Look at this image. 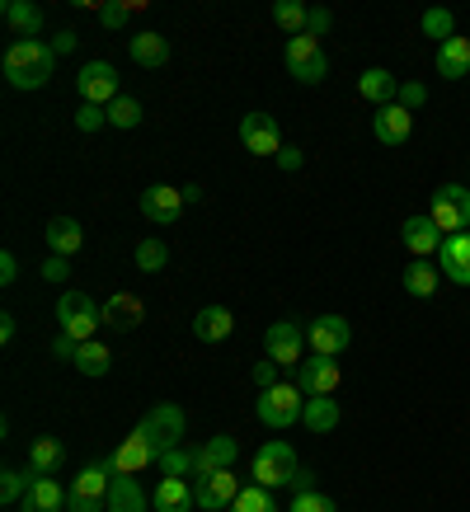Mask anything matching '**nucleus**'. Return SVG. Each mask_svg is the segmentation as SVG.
Wrapping results in <instances>:
<instances>
[{
    "mask_svg": "<svg viewBox=\"0 0 470 512\" xmlns=\"http://www.w3.org/2000/svg\"><path fill=\"white\" fill-rule=\"evenodd\" d=\"M52 66H57V52H52V43H38V38H29V43H15L10 52H5L0 71H5V80H10L15 90H43L47 80H52Z\"/></svg>",
    "mask_w": 470,
    "mask_h": 512,
    "instance_id": "obj_1",
    "label": "nucleus"
},
{
    "mask_svg": "<svg viewBox=\"0 0 470 512\" xmlns=\"http://www.w3.org/2000/svg\"><path fill=\"white\" fill-rule=\"evenodd\" d=\"M184 428H188V419H184V409H179V404H156V409L137 423V437L146 442V451L156 456V466H160V456L184 442Z\"/></svg>",
    "mask_w": 470,
    "mask_h": 512,
    "instance_id": "obj_2",
    "label": "nucleus"
},
{
    "mask_svg": "<svg viewBox=\"0 0 470 512\" xmlns=\"http://www.w3.org/2000/svg\"><path fill=\"white\" fill-rule=\"evenodd\" d=\"M57 320H62V329H66V334H71L76 343H90L94 329L104 325V306H99L90 292L71 287V292L57 296Z\"/></svg>",
    "mask_w": 470,
    "mask_h": 512,
    "instance_id": "obj_3",
    "label": "nucleus"
},
{
    "mask_svg": "<svg viewBox=\"0 0 470 512\" xmlns=\"http://www.w3.org/2000/svg\"><path fill=\"white\" fill-rule=\"evenodd\" d=\"M301 409H306V395L297 381H278L273 390H259V400H254V414L264 428H292L301 423Z\"/></svg>",
    "mask_w": 470,
    "mask_h": 512,
    "instance_id": "obj_4",
    "label": "nucleus"
},
{
    "mask_svg": "<svg viewBox=\"0 0 470 512\" xmlns=\"http://www.w3.org/2000/svg\"><path fill=\"white\" fill-rule=\"evenodd\" d=\"M428 217L438 221L442 235H466L470 231V184H442V188H433Z\"/></svg>",
    "mask_w": 470,
    "mask_h": 512,
    "instance_id": "obj_5",
    "label": "nucleus"
},
{
    "mask_svg": "<svg viewBox=\"0 0 470 512\" xmlns=\"http://www.w3.org/2000/svg\"><path fill=\"white\" fill-rule=\"evenodd\" d=\"M282 62L292 71V80L301 85H320L329 76V62H325V43L311 38V33H297V38H287V52H282Z\"/></svg>",
    "mask_w": 470,
    "mask_h": 512,
    "instance_id": "obj_6",
    "label": "nucleus"
},
{
    "mask_svg": "<svg viewBox=\"0 0 470 512\" xmlns=\"http://www.w3.org/2000/svg\"><path fill=\"white\" fill-rule=\"evenodd\" d=\"M297 470H301L297 451H292V442H282V437H273V442H264V447L254 451V484H264V489L292 484Z\"/></svg>",
    "mask_w": 470,
    "mask_h": 512,
    "instance_id": "obj_7",
    "label": "nucleus"
},
{
    "mask_svg": "<svg viewBox=\"0 0 470 512\" xmlns=\"http://www.w3.org/2000/svg\"><path fill=\"white\" fill-rule=\"evenodd\" d=\"M301 348H306V325L301 320H278L264 329V353L278 367H301Z\"/></svg>",
    "mask_w": 470,
    "mask_h": 512,
    "instance_id": "obj_8",
    "label": "nucleus"
},
{
    "mask_svg": "<svg viewBox=\"0 0 470 512\" xmlns=\"http://www.w3.org/2000/svg\"><path fill=\"white\" fill-rule=\"evenodd\" d=\"M240 146L250 156H278L282 151V132H278V118L264 109H254L240 118Z\"/></svg>",
    "mask_w": 470,
    "mask_h": 512,
    "instance_id": "obj_9",
    "label": "nucleus"
},
{
    "mask_svg": "<svg viewBox=\"0 0 470 512\" xmlns=\"http://www.w3.org/2000/svg\"><path fill=\"white\" fill-rule=\"evenodd\" d=\"M76 90L85 104H99V109H109L113 99H118V66L109 62H85L76 76Z\"/></svg>",
    "mask_w": 470,
    "mask_h": 512,
    "instance_id": "obj_10",
    "label": "nucleus"
},
{
    "mask_svg": "<svg viewBox=\"0 0 470 512\" xmlns=\"http://www.w3.org/2000/svg\"><path fill=\"white\" fill-rule=\"evenodd\" d=\"M306 343H311L320 357H339L348 353V343H353V325H348L344 315H320L306 325Z\"/></svg>",
    "mask_w": 470,
    "mask_h": 512,
    "instance_id": "obj_11",
    "label": "nucleus"
},
{
    "mask_svg": "<svg viewBox=\"0 0 470 512\" xmlns=\"http://www.w3.org/2000/svg\"><path fill=\"white\" fill-rule=\"evenodd\" d=\"M339 381H344V372H339V362L334 357H306L297 367V386H301V395L306 400H315V395H334L339 390Z\"/></svg>",
    "mask_w": 470,
    "mask_h": 512,
    "instance_id": "obj_12",
    "label": "nucleus"
},
{
    "mask_svg": "<svg viewBox=\"0 0 470 512\" xmlns=\"http://www.w3.org/2000/svg\"><path fill=\"white\" fill-rule=\"evenodd\" d=\"M235 456H240V442L226 433L207 437L203 447H193V480H203V475H217V470H231Z\"/></svg>",
    "mask_w": 470,
    "mask_h": 512,
    "instance_id": "obj_13",
    "label": "nucleus"
},
{
    "mask_svg": "<svg viewBox=\"0 0 470 512\" xmlns=\"http://www.w3.org/2000/svg\"><path fill=\"white\" fill-rule=\"evenodd\" d=\"M193 494H198V512H231V503L240 498V480L231 470H217L193 484Z\"/></svg>",
    "mask_w": 470,
    "mask_h": 512,
    "instance_id": "obj_14",
    "label": "nucleus"
},
{
    "mask_svg": "<svg viewBox=\"0 0 470 512\" xmlns=\"http://www.w3.org/2000/svg\"><path fill=\"white\" fill-rule=\"evenodd\" d=\"M184 188L174 184H146V193H141V217H151L156 226H170V221H179V212H184Z\"/></svg>",
    "mask_w": 470,
    "mask_h": 512,
    "instance_id": "obj_15",
    "label": "nucleus"
},
{
    "mask_svg": "<svg viewBox=\"0 0 470 512\" xmlns=\"http://www.w3.org/2000/svg\"><path fill=\"white\" fill-rule=\"evenodd\" d=\"M400 240H405V249L414 254V259H433L447 235L438 231V221L428 217V212H419V217H405V226H400Z\"/></svg>",
    "mask_w": 470,
    "mask_h": 512,
    "instance_id": "obj_16",
    "label": "nucleus"
},
{
    "mask_svg": "<svg viewBox=\"0 0 470 512\" xmlns=\"http://www.w3.org/2000/svg\"><path fill=\"white\" fill-rule=\"evenodd\" d=\"M372 132H376L381 146H405L409 132H414V113L400 109V104H386V109H376Z\"/></svg>",
    "mask_w": 470,
    "mask_h": 512,
    "instance_id": "obj_17",
    "label": "nucleus"
},
{
    "mask_svg": "<svg viewBox=\"0 0 470 512\" xmlns=\"http://www.w3.org/2000/svg\"><path fill=\"white\" fill-rule=\"evenodd\" d=\"M438 254H442V278L456 282V287H470V231L447 235Z\"/></svg>",
    "mask_w": 470,
    "mask_h": 512,
    "instance_id": "obj_18",
    "label": "nucleus"
},
{
    "mask_svg": "<svg viewBox=\"0 0 470 512\" xmlns=\"http://www.w3.org/2000/svg\"><path fill=\"white\" fill-rule=\"evenodd\" d=\"M151 508L156 512H193L198 508V494H193V484L188 480H170V475H160L156 494H151Z\"/></svg>",
    "mask_w": 470,
    "mask_h": 512,
    "instance_id": "obj_19",
    "label": "nucleus"
},
{
    "mask_svg": "<svg viewBox=\"0 0 470 512\" xmlns=\"http://www.w3.org/2000/svg\"><path fill=\"white\" fill-rule=\"evenodd\" d=\"M358 94L367 99V104H376V109H386V104L400 99V80H395L386 66H372V71H362L358 76Z\"/></svg>",
    "mask_w": 470,
    "mask_h": 512,
    "instance_id": "obj_20",
    "label": "nucleus"
},
{
    "mask_svg": "<svg viewBox=\"0 0 470 512\" xmlns=\"http://www.w3.org/2000/svg\"><path fill=\"white\" fill-rule=\"evenodd\" d=\"M141 296H132V292H113L109 301H104V325L109 329H118V334H132V329L141 325Z\"/></svg>",
    "mask_w": 470,
    "mask_h": 512,
    "instance_id": "obj_21",
    "label": "nucleus"
},
{
    "mask_svg": "<svg viewBox=\"0 0 470 512\" xmlns=\"http://www.w3.org/2000/svg\"><path fill=\"white\" fill-rule=\"evenodd\" d=\"M433 66H438V76H442V80H461V76H470V38H466V33L447 38V43L438 47Z\"/></svg>",
    "mask_w": 470,
    "mask_h": 512,
    "instance_id": "obj_22",
    "label": "nucleus"
},
{
    "mask_svg": "<svg viewBox=\"0 0 470 512\" xmlns=\"http://www.w3.org/2000/svg\"><path fill=\"white\" fill-rule=\"evenodd\" d=\"M109 466L118 470V475H141L146 466H156V456L146 451V442H141L137 428H132V433H127L123 442H118V451L109 456Z\"/></svg>",
    "mask_w": 470,
    "mask_h": 512,
    "instance_id": "obj_23",
    "label": "nucleus"
},
{
    "mask_svg": "<svg viewBox=\"0 0 470 512\" xmlns=\"http://www.w3.org/2000/svg\"><path fill=\"white\" fill-rule=\"evenodd\" d=\"M0 15H5V24L19 33V43H29V38L43 33V10H38L33 0H5V5H0Z\"/></svg>",
    "mask_w": 470,
    "mask_h": 512,
    "instance_id": "obj_24",
    "label": "nucleus"
},
{
    "mask_svg": "<svg viewBox=\"0 0 470 512\" xmlns=\"http://www.w3.org/2000/svg\"><path fill=\"white\" fill-rule=\"evenodd\" d=\"M193 334L203 343H226L235 334V315L226 306H203V311L193 315Z\"/></svg>",
    "mask_w": 470,
    "mask_h": 512,
    "instance_id": "obj_25",
    "label": "nucleus"
},
{
    "mask_svg": "<svg viewBox=\"0 0 470 512\" xmlns=\"http://www.w3.org/2000/svg\"><path fill=\"white\" fill-rule=\"evenodd\" d=\"M43 235H47V249H52V254H62V259H71V254L85 245V226H80L76 217H52Z\"/></svg>",
    "mask_w": 470,
    "mask_h": 512,
    "instance_id": "obj_26",
    "label": "nucleus"
},
{
    "mask_svg": "<svg viewBox=\"0 0 470 512\" xmlns=\"http://www.w3.org/2000/svg\"><path fill=\"white\" fill-rule=\"evenodd\" d=\"M339 419H344V414H339V400H334V395H315V400H306V409H301V423H306L315 437L334 433Z\"/></svg>",
    "mask_w": 470,
    "mask_h": 512,
    "instance_id": "obj_27",
    "label": "nucleus"
},
{
    "mask_svg": "<svg viewBox=\"0 0 470 512\" xmlns=\"http://www.w3.org/2000/svg\"><path fill=\"white\" fill-rule=\"evenodd\" d=\"M104 503H109V512H146V489L137 475H113Z\"/></svg>",
    "mask_w": 470,
    "mask_h": 512,
    "instance_id": "obj_28",
    "label": "nucleus"
},
{
    "mask_svg": "<svg viewBox=\"0 0 470 512\" xmlns=\"http://www.w3.org/2000/svg\"><path fill=\"white\" fill-rule=\"evenodd\" d=\"M127 52H132V62L146 66V71H156V66L170 62V43H165L160 33H151V29H141L137 38H132V47H127Z\"/></svg>",
    "mask_w": 470,
    "mask_h": 512,
    "instance_id": "obj_29",
    "label": "nucleus"
},
{
    "mask_svg": "<svg viewBox=\"0 0 470 512\" xmlns=\"http://www.w3.org/2000/svg\"><path fill=\"white\" fill-rule=\"evenodd\" d=\"M66 489L52 475H33L29 480V494H24V503H33V508H43V512H62L66 508Z\"/></svg>",
    "mask_w": 470,
    "mask_h": 512,
    "instance_id": "obj_30",
    "label": "nucleus"
},
{
    "mask_svg": "<svg viewBox=\"0 0 470 512\" xmlns=\"http://www.w3.org/2000/svg\"><path fill=\"white\" fill-rule=\"evenodd\" d=\"M442 287V273L433 264H428V259H414V264L405 268V292L409 296H419V301H428V296L438 292Z\"/></svg>",
    "mask_w": 470,
    "mask_h": 512,
    "instance_id": "obj_31",
    "label": "nucleus"
},
{
    "mask_svg": "<svg viewBox=\"0 0 470 512\" xmlns=\"http://www.w3.org/2000/svg\"><path fill=\"white\" fill-rule=\"evenodd\" d=\"M113 475L118 470L104 461V466H85L76 475V484H71V494H85V498H109V484H113Z\"/></svg>",
    "mask_w": 470,
    "mask_h": 512,
    "instance_id": "obj_32",
    "label": "nucleus"
},
{
    "mask_svg": "<svg viewBox=\"0 0 470 512\" xmlns=\"http://www.w3.org/2000/svg\"><path fill=\"white\" fill-rule=\"evenodd\" d=\"M62 442H57V437H38V442H33L29 447V466H33V475H57V470H62Z\"/></svg>",
    "mask_w": 470,
    "mask_h": 512,
    "instance_id": "obj_33",
    "label": "nucleus"
},
{
    "mask_svg": "<svg viewBox=\"0 0 470 512\" xmlns=\"http://www.w3.org/2000/svg\"><path fill=\"white\" fill-rule=\"evenodd\" d=\"M109 367H113V357L99 339H90V343H80L76 348V372L80 376H109Z\"/></svg>",
    "mask_w": 470,
    "mask_h": 512,
    "instance_id": "obj_34",
    "label": "nucleus"
},
{
    "mask_svg": "<svg viewBox=\"0 0 470 512\" xmlns=\"http://www.w3.org/2000/svg\"><path fill=\"white\" fill-rule=\"evenodd\" d=\"M306 19H311V5H301V0H273V24L287 29V38L306 33Z\"/></svg>",
    "mask_w": 470,
    "mask_h": 512,
    "instance_id": "obj_35",
    "label": "nucleus"
},
{
    "mask_svg": "<svg viewBox=\"0 0 470 512\" xmlns=\"http://www.w3.org/2000/svg\"><path fill=\"white\" fill-rule=\"evenodd\" d=\"M419 29L433 38V43H447V38H456V15L447 10V5H433V10H423V19H419Z\"/></svg>",
    "mask_w": 470,
    "mask_h": 512,
    "instance_id": "obj_36",
    "label": "nucleus"
},
{
    "mask_svg": "<svg viewBox=\"0 0 470 512\" xmlns=\"http://www.w3.org/2000/svg\"><path fill=\"white\" fill-rule=\"evenodd\" d=\"M109 127H118V132H132V127H141V99H127V94H118L109 104Z\"/></svg>",
    "mask_w": 470,
    "mask_h": 512,
    "instance_id": "obj_37",
    "label": "nucleus"
},
{
    "mask_svg": "<svg viewBox=\"0 0 470 512\" xmlns=\"http://www.w3.org/2000/svg\"><path fill=\"white\" fill-rule=\"evenodd\" d=\"M132 259H137L141 273H160V268L170 264V245H165V240H141Z\"/></svg>",
    "mask_w": 470,
    "mask_h": 512,
    "instance_id": "obj_38",
    "label": "nucleus"
},
{
    "mask_svg": "<svg viewBox=\"0 0 470 512\" xmlns=\"http://www.w3.org/2000/svg\"><path fill=\"white\" fill-rule=\"evenodd\" d=\"M160 475H170V480H188V475H193V447L179 442L174 451H165V456H160Z\"/></svg>",
    "mask_w": 470,
    "mask_h": 512,
    "instance_id": "obj_39",
    "label": "nucleus"
},
{
    "mask_svg": "<svg viewBox=\"0 0 470 512\" xmlns=\"http://www.w3.org/2000/svg\"><path fill=\"white\" fill-rule=\"evenodd\" d=\"M231 512H278V503H273V494H268L264 484H250V489H240Z\"/></svg>",
    "mask_w": 470,
    "mask_h": 512,
    "instance_id": "obj_40",
    "label": "nucleus"
},
{
    "mask_svg": "<svg viewBox=\"0 0 470 512\" xmlns=\"http://www.w3.org/2000/svg\"><path fill=\"white\" fill-rule=\"evenodd\" d=\"M29 480L33 475H24V470H0V503H24Z\"/></svg>",
    "mask_w": 470,
    "mask_h": 512,
    "instance_id": "obj_41",
    "label": "nucleus"
},
{
    "mask_svg": "<svg viewBox=\"0 0 470 512\" xmlns=\"http://www.w3.org/2000/svg\"><path fill=\"white\" fill-rule=\"evenodd\" d=\"M104 123H109V109H99V104H80L76 109V132H99Z\"/></svg>",
    "mask_w": 470,
    "mask_h": 512,
    "instance_id": "obj_42",
    "label": "nucleus"
},
{
    "mask_svg": "<svg viewBox=\"0 0 470 512\" xmlns=\"http://www.w3.org/2000/svg\"><path fill=\"white\" fill-rule=\"evenodd\" d=\"M292 512H339V508H334V498L329 494L315 489V494H292Z\"/></svg>",
    "mask_w": 470,
    "mask_h": 512,
    "instance_id": "obj_43",
    "label": "nucleus"
},
{
    "mask_svg": "<svg viewBox=\"0 0 470 512\" xmlns=\"http://www.w3.org/2000/svg\"><path fill=\"white\" fill-rule=\"evenodd\" d=\"M423 104H428V85H423V80H405V85H400V109H423Z\"/></svg>",
    "mask_w": 470,
    "mask_h": 512,
    "instance_id": "obj_44",
    "label": "nucleus"
},
{
    "mask_svg": "<svg viewBox=\"0 0 470 512\" xmlns=\"http://www.w3.org/2000/svg\"><path fill=\"white\" fill-rule=\"evenodd\" d=\"M127 15H132V5H123V0H104V5H99V19H104V29H123Z\"/></svg>",
    "mask_w": 470,
    "mask_h": 512,
    "instance_id": "obj_45",
    "label": "nucleus"
},
{
    "mask_svg": "<svg viewBox=\"0 0 470 512\" xmlns=\"http://www.w3.org/2000/svg\"><path fill=\"white\" fill-rule=\"evenodd\" d=\"M329 29H334V15H329L325 5H315V10H311V19H306V33L325 43V38H329Z\"/></svg>",
    "mask_w": 470,
    "mask_h": 512,
    "instance_id": "obj_46",
    "label": "nucleus"
},
{
    "mask_svg": "<svg viewBox=\"0 0 470 512\" xmlns=\"http://www.w3.org/2000/svg\"><path fill=\"white\" fill-rule=\"evenodd\" d=\"M43 278L47 282H66V278H71V259H62V254H47V259H43Z\"/></svg>",
    "mask_w": 470,
    "mask_h": 512,
    "instance_id": "obj_47",
    "label": "nucleus"
},
{
    "mask_svg": "<svg viewBox=\"0 0 470 512\" xmlns=\"http://www.w3.org/2000/svg\"><path fill=\"white\" fill-rule=\"evenodd\" d=\"M278 372H282L278 362H254V386H259V390H273V386H278Z\"/></svg>",
    "mask_w": 470,
    "mask_h": 512,
    "instance_id": "obj_48",
    "label": "nucleus"
},
{
    "mask_svg": "<svg viewBox=\"0 0 470 512\" xmlns=\"http://www.w3.org/2000/svg\"><path fill=\"white\" fill-rule=\"evenodd\" d=\"M66 512H109L104 498H85V494H71L66 498Z\"/></svg>",
    "mask_w": 470,
    "mask_h": 512,
    "instance_id": "obj_49",
    "label": "nucleus"
},
{
    "mask_svg": "<svg viewBox=\"0 0 470 512\" xmlns=\"http://www.w3.org/2000/svg\"><path fill=\"white\" fill-rule=\"evenodd\" d=\"M0 282H5V287H15L19 282V259L10 254V249H0Z\"/></svg>",
    "mask_w": 470,
    "mask_h": 512,
    "instance_id": "obj_50",
    "label": "nucleus"
},
{
    "mask_svg": "<svg viewBox=\"0 0 470 512\" xmlns=\"http://www.w3.org/2000/svg\"><path fill=\"white\" fill-rule=\"evenodd\" d=\"M76 29H57L52 33V52H57V57H66V52H76Z\"/></svg>",
    "mask_w": 470,
    "mask_h": 512,
    "instance_id": "obj_51",
    "label": "nucleus"
},
{
    "mask_svg": "<svg viewBox=\"0 0 470 512\" xmlns=\"http://www.w3.org/2000/svg\"><path fill=\"white\" fill-rule=\"evenodd\" d=\"M273 160H278V170H282V174H297V170H301V151H297V146H282V151H278Z\"/></svg>",
    "mask_w": 470,
    "mask_h": 512,
    "instance_id": "obj_52",
    "label": "nucleus"
},
{
    "mask_svg": "<svg viewBox=\"0 0 470 512\" xmlns=\"http://www.w3.org/2000/svg\"><path fill=\"white\" fill-rule=\"evenodd\" d=\"M76 348H80V343L71 339L66 329H62V334H57V339H52V353H57V357H66V362H76Z\"/></svg>",
    "mask_w": 470,
    "mask_h": 512,
    "instance_id": "obj_53",
    "label": "nucleus"
},
{
    "mask_svg": "<svg viewBox=\"0 0 470 512\" xmlns=\"http://www.w3.org/2000/svg\"><path fill=\"white\" fill-rule=\"evenodd\" d=\"M292 494H315V470L301 466L297 475H292Z\"/></svg>",
    "mask_w": 470,
    "mask_h": 512,
    "instance_id": "obj_54",
    "label": "nucleus"
},
{
    "mask_svg": "<svg viewBox=\"0 0 470 512\" xmlns=\"http://www.w3.org/2000/svg\"><path fill=\"white\" fill-rule=\"evenodd\" d=\"M19 325H15V315H0V343H15Z\"/></svg>",
    "mask_w": 470,
    "mask_h": 512,
    "instance_id": "obj_55",
    "label": "nucleus"
},
{
    "mask_svg": "<svg viewBox=\"0 0 470 512\" xmlns=\"http://www.w3.org/2000/svg\"><path fill=\"white\" fill-rule=\"evenodd\" d=\"M19 512H43V508H33V503H19Z\"/></svg>",
    "mask_w": 470,
    "mask_h": 512,
    "instance_id": "obj_56",
    "label": "nucleus"
}]
</instances>
